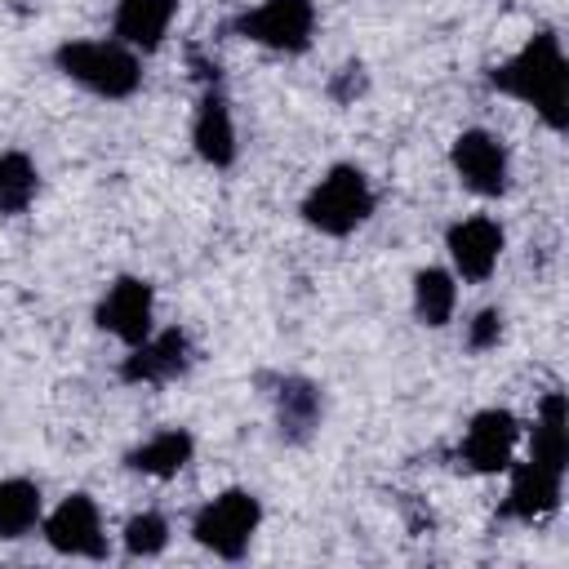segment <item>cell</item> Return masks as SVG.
Returning <instances> with one entry per match:
<instances>
[{"instance_id": "obj_18", "label": "cell", "mask_w": 569, "mask_h": 569, "mask_svg": "<svg viewBox=\"0 0 569 569\" xmlns=\"http://www.w3.org/2000/svg\"><path fill=\"white\" fill-rule=\"evenodd\" d=\"M40 520V489L31 480H0V538H22Z\"/></svg>"}, {"instance_id": "obj_19", "label": "cell", "mask_w": 569, "mask_h": 569, "mask_svg": "<svg viewBox=\"0 0 569 569\" xmlns=\"http://www.w3.org/2000/svg\"><path fill=\"white\" fill-rule=\"evenodd\" d=\"M453 298H458V289H453V276L449 271H440V267L418 271V280H413V307H418L422 325H445L453 316Z\"/></svg>"}, {"instance_id": "obj_15", "label": "cell", "mask_w": 569, "mask_h": 569, "mask_svg": "<svg viewBox=\"0 0 569 569\" xmlns=\"http://www.w3.org/2000/svg\"><path fill=\"white\" fill-rule=\"evenodd\" d=\"M191 462V436L187 431H160V436H151L147 445H138L133 453H129V467L133 471H142V476H178L182 467Z\"/></svg>"}, {"instance_id": "obj_4", "label": "cell", "mask_w": 569, "mask_h": 569, "mask_svg": "<svg viewBox=\"0 0 569 569\" xmlns=\"http://www.w3.org/2000/svg\"><path fill=\"white\" fill-rule=\"evenodd\" d=\"M258 520H262L258 498L244 493V489H227V493H218L196 516V529L191 533H196L200 547H209V551H218L227 560H240L244 547H249V538H253V529H258Z\"/></svg>"}, {"instance_id": "obj_22", "label": "cell", "mask_w": 569, "mask_h": 569, "mask_svg": "<svg viewBox=\"0 0 569 569\" xmlns=\"http://www.w3.org/2000/svg\"><path fill=\"white\" fill-rule=\"evenodd\" d=\"M498 333H502V316H498V311H480V316L471 320L467 342H471L476 351H485V347H493V342H498Z\"/></svg>"}, {"instance_id": "obj_17", "label": "cell", "mask_w": 569, "mask_h": 569, "mask_svg": "<svg viewBox=\"0 0 569 569\" xmlns=\"http://www.w3.org/2000/svg\"><path fill=\"white\" fill-rule=\"evenodd\" d=\"M565 458H569V436H565V396L551 391L542 400V413L533 422V462L538 467H551V471H565Z\"/></svg>"}, {"instance_id": "obj_3", "label": "cell", "mask_w": 569, "mask_h": 569, "mask_svg": "<svg viewBox=\"0 0 569 569\" xmlns=\"http://www.w3.org/2000/svg\"><path fill=\"white\" fill-rule=\"evenodd\" d=\"M58 67L80 80L84 89L102 93V98H129L142 80L138 58L124 44H107V40H76L58 49Z\"/></svg>"}, {"instance_id": "obj_2", "label": "cell", "mask_w": 569, "mask_h": 569, "mask_svg": "<svg viewBox=\"0 0 569 569\" xmlns=\"http://www.w3.org/2000/svg\"><path fill=\"white\" fill-rule=\"evenodd\" d=\"M369 213H373V191H369L365 173L351 169V164L329 169V178H320L316 191L302 200V218H307L316 231H325V236H347V231H356Z\"/></svg>"}, {"instance_id": "obj_1", "label": "cell", "mask_w": 569, "mask_h": 569, "mask_svg": "<svg viewBox=\"0 0 569 569\" xmlns=\"http://www.w3.org/2000/svg\"><path fill=\"white\" fill-rule=\"evenodd\" d=\"M493 89L529 102L551 129H565V107H569V67L560 53V40L551 31H538L511 62L493 67L489 76Z\"/></svg>"}, {"instance_id": "obj_6", "label": "cell", "mask_w": 569, "mask_h": 569, "mask_svg": "<svg viewBox=\"0 0 569 569\" xmlns=\"http://www.w3.org/2000/svg\"><path fill=\"white\" fill-rule=\"evenodd\" d=\"M453 169L480 196H502L507 191V151L485 129L458 133V142H453Z\"/></svg>"}, {"instance_id": "obj_23", "label": "cell", "mask_w": 569, "mask_h": 569, "mask_svg": "<svg viewBox=\"0 0 569 569\" xmlns=\"http://www.w3.org/2000/svg\"><path fill=\"white\" fill-rule=\"evenodd\" d=\"M360 89H365V67H342V76L333 80V98L347 102V98L360 93Z\"/></svg>"}, {"instance_id": "obj_8", "label": "cell", "mask_w": 569, "mask_h": 569, "mask_svg": "<svg viewBox=\"0 0 569 569\" xmlns=\"http://www.w3.org/2000/svg\"><path fill=\"white\" fill-rule=\"evenodd\" d=\"M98 325H102L107 333H116L120 342L138 347V342L151 333V284H147V280H133V276L116 280L111 293H107L102 307H98Z\"/></svg>"}, {"instance_id": "obj_21", "label": "cell", "mask_w": 569, "mask_h": 569, "mask_svg": "<svg viewBox=\"0 0 569 569\" xmlns=\"http://www.w3.org/2000/svg\"><path fill=\"white\" fill-rule=\"evenodd\" d=\"M164 542H169V525H164V516H156V511H142V516H133V520L124 525V547H129V556H156Z\"/></svg>"}, {"instance_id": "obj_9", "label": "cell", "mask_w": 569, "mask_h": 569, "mask_svg": "<svg viewBox=\"0 0 569 569\" xmlns=\"http://www.w3.org/2000/svg\"><path fill=\"white\" fill-rule=\"evenodd\" d=\"M520 427L507 409H485L471 418L467 427V440H462V458L476 467V471H502L511 462V445H516Z\"/></svg>"}, {"instance_id": "obj_12", "label": "cell", "mask_w": 569, "mask_h": 569, "mask_svg": "<svg viewBox=\"0 0 569 569\" xmlns=\"http://www.w3.org/2000/svg\"><path fill=\"white\" fill-rule=\"evenodd\" d=\"M556 502H560V471L538 467V462H525L511 476V489H507V507L502 511L507 516H520V520H533V516H547Z\"/></svg>"}, {"instance_id": "obj_14", "label": "cell", "mask_w": 569, "mask_h": 569, "mask_svg": "<svg viewBox=\"0 0 569 569\" xmlns=\"http://www.w3.org/2000/svg\"><path fill=\"white\" fill-rule=\"evenodd\" d=\"M191 142L200 151V160L209 164H231L236 160V129H231V111L218 93H204L200 111H196V129H191Z\"/></svg>"}, {"instance_id": "obj_13", "label": "cell", "mask_w": 569, "mask_h": 569, "mask_svg": "<svg viewBox=\"0 0 569 569\" xmlns=\"http://www.w3.org/2000/svg\"><path fill=\"white\" fill-rule=\"evenodd\" d=\"M178 13V0H120L116 9V36L138 49H156Z\"/></svg>"}, {"instance_id": "obj_16", "label": "cell", "mask_w": 569, "mask_h": 569, "mask_svg": "<svg viewBox=\"0 0 569 569\" xmlns=\"http://www.w3.org/2000/svg\"><path fill=\"white\" fill-rule=\"evenodd\" d=\"M276 405H280V431L289 440H307V431L320 422V391L307 378H284Z\"/></svg>"}, {"instance_id": "obj_7", "label": "cell", "mask_w": 569, "mask_h": 569, "mask_svg": "<svg viewBox=\"0 0 569 569\" xmlns=\"http://www.w3.org/2000/svg\"><path fill=\"white\" fill-rule=\"evenodd\" d=\"M44 538L53 551L62 556H107L102 542V525H98V507L89 493H71L49 520H44Z\"/></svg>"}, {"instance_id": "obj_20", "label": "cell", "mask_w": 569, "mask_h": 569, "mask_svg": "<svg viewBox=\"0 0 569 569\" xmlns=\"http://www.w3.org/2000/svg\"><path fill=\"white\" fill-rule=\"evenodd\" d=\"M36 196V169L22 151L0 156V213H22Z\"/></svg>"}, {"instance_id": "obj_11", "label": "cell", "mask_w": 569, "mask_h": 569, "mask_svg": "<svg viewBox=\"0 0 569 569\" xmlns=\"http://www.w3.org/2000/svg\"><path fill=\"white\" fill-rule=\"evenodd\" d=\"M449 253H453V262H458V271H462L467 280H485V276L493 271L498 253H502V231H498V222H489V218H467V222L449 227Z\"/></svg>"}, {"instance_id": "obj_5", "label": "cell", "mask_w": 569, "mask_h": 569, "mask_svg": "<svg viewBox=\"0 0 569 569\" xmlns=\"http://www.w3.org/2000/svg\"><path fill=\"white\" fill-rule=\"evenodd\" d=\"M311 27H316L311 0H267L262 9H253L236 22L240 36H249L267 49H284V53H302L311 44Z\"/></svg>"}, {"instance_id": "obj_10", "label": "cell", "mask_w": 569, "mask_h": 569, "mask_svg": "<svg viewBox=\"0 0 569 569\" xmlns=\"http://www.w3.org/2000/svg\"><path fill=\"white\" fill-rule=\"evenodd\" d=\"M191 360V347H187V333L182 329H169L160 338H142L138 351L120 365V378L124 382H169L187 369Z\"/></svg>"}]
</instances>
